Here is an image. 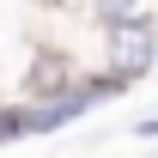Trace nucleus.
<instances>
[{"instance_id": "f257e3e1", "label": "nucleus", "mask_w": 158, "mask_h": 158, "mask_svg": "<svg viewBox=\"0 0 158 158\" xmlns=\"http://www.w3.org/2000/svg\"><path fill=\"white\" fill-rule=\"evenodd\" d=\"M98 61L110 67V73H122L128 85H140V79L152 73L158 67V19H152V6L98 24Z\"/></svg>"}, {"instance_id": "f03ea898", "label": "nucleus", "mask_w": 158, "mask_h": 158, "mask_svg": "<svg viewBox=\"0 0 158 158\" xmlns=\"http://www.w3.org/2000/svg\"><path fill=\"white\" fill-rule=\"evenodd\" d=\"M91 85L73 79V85H61L49 98H24V134H61V128H73L79 116H91Z\"/></svg>"}, {"instance_id": "7ed1b4c3", "label": "nucleus", "mask_w": 158, "mask_h": 158, "mask_svg": "<svg viewBox=\"0 0 158 158\" xmlns=\"http://www.w3.org/2000/svg\"><path fill=\"white\" fill-rule=\"evenodd\" d=\"M79 79V61L61 49V43H49V49H37L31 55V73H24V98H49V91H61V85H73Z\"/></svg>"}, {"instance_id": "20e7f679", "label": "nucleus", "mask_w": 158, "mask_h": 158, "mask_svg": "<svg viewBox=\"0 0 158 158\" xmlns=\"http://www.w3.org/2000/svg\"><path fill=\"white\" fill-rule=\"evenodd\" d=\"M152 0H79L85 24H110V19H128V12H146Z\"/></svg>"}, {"instance_id": "39448f33", "label": "nucleus", "mask_w": 158, "mask_h": 158, "mask_svg": "<svg viewBox=\"0 0 158 158\" xmlns=\"http://www.w3.org/2000/svg\"><path fill=\"white\" fill-rule=\"evenodd\" d=\"M24 140V103H0V146Z\"/></svg>"}, {"instance_id": "423d86ee", "label": "nucleus", "mask_w": 158, "mask_h": 158, "mask_svg": "<svg viewBox=\"0 0 158 158\" xmlns=\"http://www.w3.org/2000/svg\"><path fill=\"white\" fill-rule=\"evenodd\" d=\"M140 140H158V116H146V122H140Z\"/></svg>"}]
</instances>
